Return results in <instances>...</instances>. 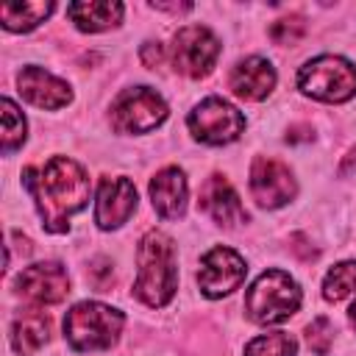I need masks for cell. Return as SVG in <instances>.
I'll use <instances>...</instances> for the list:
<instances>
[{"instance_id": "obj_14", "label": "cell", "mask_w": 356, "mask_h": 356, "mask_svg": "<svg viewBox=\"0 0 356 356\" xmlns=\"http://www.w3.org/2000/svg\"><path fill=\"white\" fill-rule=\"evenodd\" d=\"M200 209L217 225H225V228H234V225L248 220V211L242 209L239 195L234 192V186L222 175H211L203 184V189H200Z\"/></svg>"}, {"instance_id": "obj_9", "label": "cell", "mask_w": 356, "mask_h": 356, "mask_svg": "<svg viewBox=\"0 0 356 356\" xmlns=\"http://www.w3.org/2000/svg\"><path fill=\"white\" fill-rule=\"evenodd\" d=\"M245 275H248L245 259L236 250L220 245V248H211L200 259L197 284H200V292L206 298H222V295H231L234 289H239Z\"/></svg>"}, {"instance_id": "obj_5", "label": "cell", "mask_w": 356, "mask_h": 356, "mask_svg": "<svg viewBox=\"0 0 356 356\" xmlns=\"http://www.w3.org/2000/svg\"><path fill=\"white\" fill-rule=\"evenodd\" d=\"M303 95L323 103H345L356 95V67L342 56H317L298 72Z\"/></svg>"}, {"instance_id": "obj_26", "label": "cell", "mask_w": 356, "mask_h": 356, "mask_svg": "<svg viewBox=\"0 0 356 356\" xmlns=\"http://www.w3.org/2000/svg\"><path fill=\"white\" fill-rule=\"evenodd\" d=\"M309 134H312V128H309V125H295V128H292V131L286 134V142H298V139H312Z\"/></svg>"}, {"instance_id": "obj_28", "label": "cell", "mask_w": 356, "mask_h": 356, "mask_svg": "<svg viewBox=\"0 0 356 356\" xmlns=\"http://www.w3.org/2000/svg\"><path fill=\"white\" fill-rule=\"evenodd\" d=\"M350 323L356 325V300H353V306H350Z\"/></svg>"}, {"instance_id": "obj_23", "label": "cell", "mask_w": 356, "mask_h": 356, "mask_svg": "<svg viewBox=\"0 0 356 356\" xmlns=\"http://www.w3.org/2000/svg\"><path fill=\"white\" fill-rule=\"evenodd\" d=\"M303 33H306V22H303L300 14L281 17V19H275V22L270 25V39H273L275 44H295V42L303 39Z\"/></svg>"}, {"instance_id": "obj_10", "label": "cell", "mask_w": 356, "mask_h": 356, "mask_svg": "<svg viewBox=\"0 0 356 356\" xmlns=\"http://www.w3.org/2000/svg\"><path fill=\"white\" fill-rule=\"evenodd\" d=\"M298 192V184L286 164L259 156L250 167V195L261 209H281Z\"/></svg>"}, {"instance_id": "obj_16", "label": "cell", "mask_w": 356, "mask_h": 356, "mask_svg": "<svg viewBox=\"0 0 356 356\" xmlns=\"http://www.w3.org/2000/svg\"><path fill=\"white\" fill-rule=\"evenodd\" d=\"M273 86H275V67L261 56H250L239 61L231 72V89L242 100H261L273 92Z\"/></svg>"}, {"instance_id": "obj_8", "label": "cell", "mask_w": 356, "mask_h": 356, "mask_svg": "<svg viewBox=\"0 0 356 356\" xmlns=\"http://www.w3.org/2000/svg\"><path fill=\"white\" fill-rule=\"evenodd\" d=\"M220 56L217 36L203 25H186L172 39V64L189 78H203L211 72Z\"/></svg>"}, {"instance_id": "obj_13", "label": "cell", "mask_w": 356, "mask_h": 356, "mask_svg": "<svg viewBox=\"0 0 356 356\" xmlns=\"http://www.w3.org/2000/svg\"><path fill=\"white\" fill-rule=\"evenodd\" d=\"M17 86L19 95L39 108H61L72 100L70 86L42 67H22V72L17 75Z\"/></svg>"}, {"instance_id": "obj_15", "label": "cell", "mask_w": 356, "mask_h": 356, "mask_svg": "<svg viewBox=\"0 0 356 356\" xmlns=\"http://www.w3.org/2000/svg\"><path fill=\"white\" fill-rule=\"evenodd\" d=\"M150 200L159 217L178 220L186 211V175L178 167H164L150 181Z\"/></svg>"}, {"instance_id": "obj_11", "label": "cell", "mask_w": 356, "mask_h": 356, "mask_svg": "<svg viewBox=\"0 0 356 356\" xmlns=\"http://www.w3.org/2000/svg\"><path fill=\"white\" fill-rule=\"evenodd\" d=\"M17 292L31 303H61L70 295V275L58 261H39L19 273Z\"/></svg>"}, {"instance_id": "obj_21", "label": "cell", "mask_w": 356, "mask_h": 356, "mask_svg": "<svg viewBox=\"0 0 356 356\" xmlns=\"http://www.w3.org/2000/svg\"><path fill=\"white\" fill-rule=\"evenodd\" d=\"M0 108H3V145L0 147L8 156L17 147H22V142H25V117L8 97L0 100Z\"/></svg>"}, {"instance_id": "obj_6", "label": "cell", "mask_w": 356, "mask_h": 356, "mask_svg": "<svg viewBox=\"0 0 356 356\" xmlns=\"http://www.w3.org/2000/svg\"><path fill=\"white\" fill-rule=\"evenodd\" d=\"M167 120V103L150 86H134L111 103V125L120 134H147Z\"/></svg>"}, {"instance_id": "obj_7", "label": "cell", "mask_w": 356, "mask_h": 356, "mask_svg": "<svg viewBox=\"0 0 356 356\" xmlns=\"http://www.w3.org/2000/svg\"><path fill=\"white\" fill-rule=\"evenodd\" d=\"M186 125H189V131H192V136L197 142H206V145H228V142L239 139V134L245 131V117L228 100H222V97H206V100H200L189 111Z\"/></svg>"}, {"instance_id": "obj_27", "label": "cell", "mask_w": 356, "mask_h": 356, "mask_svg": "<svg viewBox=\"0 0 356 356\" xmlns=\"http://www.w3.org/2000/svg\"><path fill=\"white\" fill-rule=\"evenodd\" d=\"M353 167H356V150H350V153H348V159H345V164L339 167V172H342V175H348Z\"/></svg>"}, {"instance_id": "obj_20", "label": "cell", "mask_w": 356, "mask_h": 356, "mask_svg": "<svg viewBox=\"0 0 356 356\" xmlns=\"http://www.w3.org/2000/svg\"><path fill=\"white\" fill-rule=\"evenodd\" d=\"M350 292H356V261H342L325 273L323 281V298L325 300H342Z\"/></svg>"}, {"instance_id": "obj_19", "label": "cell", "mask_w": 356, "mask_h": 356, "mask_svg": "<svg viewBox=\"0 0 356 356\" xmlns=\"http://www.w3.org/2000/svg\"><path fill=\"white\" fill-rule=\"evenodd\" d=\"M50 0H25V3H3L0 6V19L6 31H33L39 22H44L53 14Z\"/></svg>"}, {"instance_id": "obj_3", "label": "cell", "mask_w": 356, "mask_h": 356, "mask_svg": "<svg viewBox=\"0 0 356 356\" xmlns=\"http://www.w3.org/2000/svg\"><path fill=\"white\" fill-rule=\"evenodd\" d=\"M122 323H125L122 312H117L106 303H97V300H83V303H75L67 312L64 337L81 353L106 350L120 339Z\"/></svg>"}, {"instance_id": "obj_2", "label": "cell", "mask_w": 356, "mask_h": 356, "mask_svg": "<svg viewBox=\"0 0 356 356\" xmlns=\"http://www.w3.org/2000/svg\"><path fill=\"white\" fill-rule=\"evenodd\" d=\"M136 264L139 270L134 281V295L150 309L167 306L178 289V259L172 239L161 231H147L139 239Z\"/></svg>"}, {"instance_id": "obj_22", "label": "cell", "mask_w": 356, "mask_h": 356, "mask_svg": "<svg viewBox=\"0 0 356 356\" xmlns=\"http://www.w3.org/2000/svg\"><path fill=\"white\" fill-rule=\"evenodd\" d=\"M295 350H298V342L284 331L261 334L245 345V356H295Z\"/></svg>"}, {"instance_id": "obj_12", "label": "cell", "mask_w": 356, "mask_h": 356, "mask_svg": "<svg viewBox=\"0 0 356 356\" xmlns=\"http://www.w3.org/2000/svg\"><path fill=\"white\" fill-rule=\"evenodd\" d=\"M136 211V186L131 178H103L95 203V222L103 231L120 228Z\"/></svg>"}, {"instance_id": "obj_17", "label": "cell", "mask_w": 356, "mask_h": 356, "mask_svg": "<svg viewBox=\"0 0 356 356\" xmlns=\"http://www.w3.org/2000/svg\"><path fill=\"white\" fill-rule=\"evenodd\" d=\"M67 17L78 25V31L97 33L106 28H114L122 19V3L117 0H83V3H70Z\"/></svg>"}, {"instance_id": "obj_18", "label": "cell", "mask_w": 356, "mask_h": 356, "mask_svg": "<svg viewBox=\"0 0 356 356\" xmlns=\"http://www.w3.org/2000/svg\"><path fill=\"white\" fill-rule=\"evenodd\" d=\"M47 339H50V320L42 312L28 309V312H22V314L14 317V325H11V348L19 356H31Z\"/></svg>"}, {"instance_id": "obj_1", "label": "cell", "mask_w": 356, "mask_h": 356, "mask_svg": "<svg viewBox=\"0 0 356 356\" xmlns=\"http://www.w3.org/2000/svg\"><path fill=\"white\" fill-rule=\"evenodd\" d=\"M22 184L33 195L42 225L50 234H64L70 228V217L89 203L92 189L86 170L67 156H53L42 170L28 167Z\"/></svg>"}, {"instance_id": "obj_24", "label": "cell", "mask_w": 356, "mask_h": 356, "mask_svg": "<svg viewBox=\"0 0 356 356\" xmlns=\"http://www.w3.org/2000/svg\"><path fill=\"white\" fill-rule=\"evenodd\" d=\"M306 339H309V348L317 353V356H325L331 350V342H334V325L328 317H317L309 323L306 328Z\"/></svg>"}, {"instance_id": "obj_4", "label": "cell", "mask_w": 356, "mask_h": 356, "mask_svg": "<svg viewBox=\"0 0 356 356\" xmlns=\"http://www.w3.org/2000/svg\"><path fill=\"white\" fill-rule=\"evenodd\" d=\"M298 306H300V286L284 270L261 273L245 295V312L259 325L284 323L298 312Z\"/></svg>"}, {"instance_id": "obj_25", "label": "cell", "mask_w": 356, "mask_h": 356, "mask_svg": "<svg viewBox=\"0 0 356 356\" xmlns=\"http://www.w3.org/2000/svg\"><path fill=\"white\" fill-rule=\"evenodd\" d=\"M139 56H142L145 67H150V70L161 67V61H164V53H161V44H159V42H145Z\"/></svg>"}]
</instances>
